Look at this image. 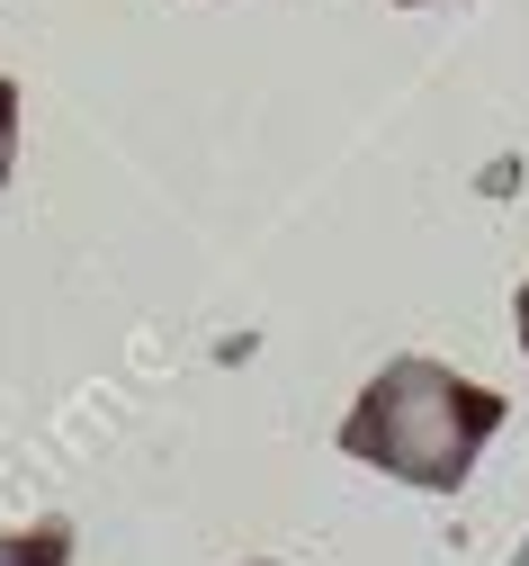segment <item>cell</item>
Masks as SVG:
<instances>
[{
	"label": "cell",
	"mask_w": 529,
	"mask_h": 566,
	"mask_svg": "<svg viewBox=\"0 0 529 566\" xmlns=\"http://www.w3.org/2000/svg\"><path fill=\"white\" fill-rule=\"evenodd\" d=\"M502 432V396L458 378L448 360H387L350 422H341V450L395 485H422V494H458L485 459V441Z\"/></svg>",
	"instance_id": "cell-1"
},
{
	"label": "cell",
	"mask_w": 529,
	"mask_h": 566,
	"mask_svg": "<svg viewBox=\"0 0 529 566\" xmlns=\"http://www.w3.org/2000/svg\"><path fill=\"white\" fill-rule=\"evenodd\" d=\"M0 566H72V531H63V522L0 531Z\"/></svg>",
	"instance_id": "cell-2"
},
{
	"label": "cell",
	"mask_w": 529,
	"mask_h": 566,
	"mask_svg": "<svg viewBox=\"0 0 529 566\" xmlns=\"http://www.w3.org/2000/svg\"><path fill=\"white\" fill-rule=\"evenodd\" d=\"M19 171V82H0V180Z\"/></svg>",
	"instance_id": "cell-3"
},
{
	"label": "cell",
	"mask_w": 529,
	"mask_h": 566,
	"mask_svg": "<svg viewBox=\"0 0 529 566\" xmlns=\"http://www.w3.org/2000/svg\"><path fill=\"white\" fill-rule=\"evenodd\" d=\"M511 315H520V350H529V289H520V306H511Z\"/></svg>",
	"instance_id": "cell-4"
},
{
	"label": "cell",
	"mask_w": 529,
	"mask_h": 566,
	"mask_svg": "<svg viewBox=\"0 0 529 566\" xmlns=\"http://www.w3.org/2000/svg\"><path fill=\"white\" fill-rule=\"evenodd\" d=\"M395 10H431V0H395Z\"/></svg>",
	"instance_id": "cell-5"
},
{
	"label": "cell",
	"mask_w": 529,
	"mask_h": 566,
	"mask_svg": "<svg viewBox=\"0 0 529 566\" xmlns=\"http://www.w3.org/2000/svg\"><path fill=\"white\" fill-rule=\"evenodd\" d=\"M511 566H529V539H520V557H511Z\"/></svg>",
	"instance_id": "cell-6"
}]
</instances>
